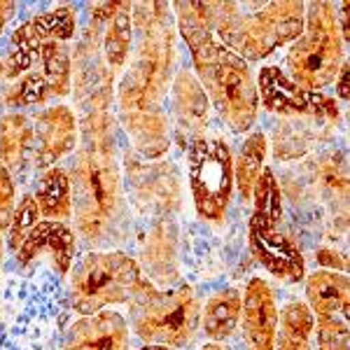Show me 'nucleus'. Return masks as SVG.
Here are the masks:
<instances>
[{
	"mask_svg": "<svg viewBox=\"0 0 350 350\" xmlns=\"http://www.w3.org/2000/svg\"><path fill=\"white\" fill-rule=\"evenodd\" d=\"M115 98L72 105L80 140L68 163L72 191L70 227L82 250H129L133 213L124 191L122 131L112 112Z\"/></svg>",
	"mask_w": 350,
	"mask_h": 350,
	"instance_id": "nucleus-1",
	"label": "nucleus"
},
{
	"mask_svg": "<svg viewBox=\"0 0 350 350\" xmlns=\"http://www.w3.org/2000/svg\"><path fill=\"white\" fill-rule=\"evenodd\" d=\"M133 47L117 77L112 112L124 145L143 159H161L173 150L166 100L178 70V28L171 3H131Z\"/></svg>",
	"mask_w": 350,
	"mask_h": 350,
	"instance_id": "nucleus-2",
	"label": "nucleus"
},
{
	"mask_svg": "<svg viewBox=\"0 0 350 350\" xmlns=\"http://www.w3.org/2000/svg\"><path fill=\"white\" fill-rule=\"evenodd\" d=\"M178 38L187 44L191 70L213 112L231 133H250L259 117L257 77L250 64L215 38L206 3H171Z\"/></svg>",
	"mask_w": 350,
	"mask_h": 350,
	"instance_id": "nucleus-3",
	"label": "nucleus"
},
{
	"mask_svg": "<svg viewBox=\"0 0 350 350\" xmlns=\"http://www.w3.org/2000/svg\"><path fill=\"white\" fill-rule=\"evenodd\" d=\"M68 306L66 280L49 264L0 271V350H61Z\"/></svg>",
	"mask_w": 350,
	"mask_h": 350,
	"instance_id": "nucleus-4",
	"label": "nucleus"
},
{
	"mask_svg": "<svg viewBox=\"0 0 350 350\" xmlns=\"http://www.w3.org/2000/svg\"><path fill=\"white\" fill-rule=\"evenodd\" d=\"M213 33L227 49L245 64L264 61L290 47L304 28L306 3H206Z\"/></svg>",
	"mask_w": 350,
	"mask_h": 350,
	"instance_id": "nucleus-5",
	"label": "nucleus"
},
{
	"mask_svg": "<svg viewBox=\"0 0 350 350\" xmlns=\"http://www.w3.org/2000/svg\"><path fill=\"white\" fill-rule=\"evenodd\" d=\"M247 219V250L280 283H301L306 278V257L297 231L285 217L283 189L275 173L267 166L252 194Z\"/></svg>",
	"mask_w": 350,
	"mask_h": 350,
	"instance_id": "nucleus-6",
	"label": "nucleus"
},
{
	"mask_svg": "<svg viewBox=\"0 0 350 350\" xmlns=\"http://www.w3.org/2000/svg\"><path fill=\"white\" fill-rule=\"evenodd\" d=\"M145 283L129 250H82L66 275L68 306L75 315L129 306Z\"/></svg>",
	"mask_w": 350,
	"mask_h": 350,
	"instance_id": "nucleus-7",
	"label": "nucleus"
},
{
	"mask_svg": "<svg viewBox=\"0 0 350 350\" xmlns=\"http://www.w3.org/2000/svg\"><path fill=\"white\" fill-rule=\"evenodd\" d=\"M348 42L341 36L336 5L325 0H310L304 12V28L287 47L285 75L304 92L325 94L336 82L346 61Z\"/></svg>",
	"mask_w": 350,
	"mask_h": 350,
	"instance_id": "nucleus-8",
	"label": "nucleus"
},
{
	"mask_svg": "<svg viewBox=\"0 0 350 350\" xmlns=\"http://www.w3.org/2000/svg\"><path fill=\"white\" fill-rule=\"evenodd\" d=\"M201 295L187 283L168 290L145 283L126 306L133 338L143 346L187 350L201 336Z\"/></svg>",
	"mask_w": 350,
	"mask_h": 350,
	"instance_id": "nucleus-9",
	"label": "nucleus"
},
{
	"mask_svg": "<svg viewBox=\"0 0 350 350\" xmlns=\"http://www.w3.org/2000/svg\"><path fill=\"white\" fill-rule=\"evenodd\" d=\"M183 154L196 219L213 229H224L236 189L229 140L222 131L213 129L211 133L191 140Z\"/></svg>",
	"mask_w": 350,
	"mask_h": 350,
	"instance_id": "nucleus-10",
	"label": "nucleus"
},
{
	"mask_svg": "<svg viewBox=\"0 0 350 350\" xmlns=\"http://www.w3.org/2000/svg\"><path fill=\"white\" fill-rule=\"evenodd\" d=\"M122 175L133 219L183 217L185 178L171 154L161 159H143L129 145H124Z\"/></svg>",
	"mask_w": 350,
	"mask_h": 350,
	"instance_id": "nucleus-11",
	"label": "nucleus"
},
{
	"mask_svg": "<svg viewBox=\"0 0 350 350\" xmlns=\"http://www.w3.org/2000/svg\"><path fill=\"white\" fill-rule=\"evenodd\" d=\"M180 219H135L129 252L135 257L143 278L159 290L183 283L180 271Z\"/></svg>",
	"mask_w": 350,
	"mask_h": 350,
	"instance_id": "nucleus-12",
	"label": "nucleus"
},
{
	"mask_svg": "<svg viewBox=\"0 0 350 350\" xmlns=\"http://www.w3.org/2000/svg\"><path fill=\"white\" fill-rule=\"evenodd\" d=\"M259 108L273 112L280 120L290 117H320V120L341 122V105L327 94L304 92L278 66L262 68L257 77Z\"/></svg>",
	"mask_w": 350,
	"mask_h": 350,
	"instance_id": "nucleus-13",
	"label": "nucleus"
},
{
	"mask_svg": "<svg viewBox=\"0 0 350 350\" xmlns=\"http://www.w3.org/2000/svg\"><path fill=\"white\" fill-rule=\"evenodd\" d=\"M33 122V175L70 159L80 140L77 112L68 103H52L31 112Z\"/></svg>",
	"mask_w": 350,
	"mask_h": 350,
	"instance_id": "nucleus-14",
	"label": "nucleus"
},
{
	"mask_svg": "<svg viewBox=\"0 0 350 350\" xmlns=\"http://www.w3.org/2000/svg\"><path fill=\"white\" fill-rule=\"evenodd\" d=\"M166 112L168 122H171L173 145H180L183 152L191 140L201 138L215 129L213 126L211 100H208L194 70L187 64L178 66V70H175L166 100Z\"/></svg>",
	"mask_w": 350,
	"mask_h": 350,
	"instance_id": "nucleus-15",
	"label": "nucleus"
},
{
	"mask_svg": "<svg viewBox=\"0 0 350 350\" xmlns=\"http://www.w3.org/2000/svg\"><path fill=\"white\" fill-rule=\"evenodd\" d=\"M77 250H80V241L70 224L40 219L14 250L12 262L16 267H31L38 262L49 264L66 280L68 271L77 257Z\"/></svg>",
	"mask_w": 350,
	"mask_h": 350,
	"instance_id": "nucleus-16",
	"label": "nucleus"
},
{
	"mask_svg": "<svg viewBox=\"0 0 350 350\" xmlns=\"http://www.w3.org/2000/svg\"><path fill=\"white\" fill-rule=\"evenodd\" d=\"M61 350H135L126 313L105 308L70 318L61 338Z\"/></svg>",
	"mask_w": 350,
	"mask_h": 350,
	"instance_id": "nucleus-17",
	"label": "nucleus"
},
{
	"mask_svg": "<svg viewBox=\"0 0 350 350\" xmlns=\"http://www.w3.org/2000/svg\"><path fill=\"white\" fill-rule=\"evenodd\" d=\"M241 329L245 350H275L278 338V297L262 275H252L243 285Z\"/></svg>",
	"mask_w": 350,
	"mask_h": 350,
	"instance_id": "nucleus-18",
	"label": "nucleus"
},
{
	"mask_svg": "<svg viewBox=\"0 0 350 350\" xmlns=\"http://www.w3.org/2000/svg\"><path fill=\"white\" fill-rule=\"evenodd\" d=\"M0 163L14 183L26 187L33 175V122L31 112H0Z\"/></svg>",
	"mask_w": 350,
	"mask_h": 350,
	"instance_id": "nucleus-19",
	"label": "nucleus"
},
{
	"mask_svg": "<svg viewBox=\"0 0 350 350\" xmlns=\"http://www.w3.org/2000/svg\"><path fill=\"white\" fill-rule=\"evenodd\" d=\"M243 287L222 285L201 304L199 334L208 343H229L241 327Z\"/></svg>",
	"mask_w": 350,
	"mask_h": 350,
	"instance_id": "nucleus-20",
	"label": "nucleus"
},
{
	"mask_svg": "<svg viewBox=\"0 0 350 350\" xmlns=\"http://www.w3.org/2000/svg\"><path fill=\"white\" fill-rule=\"evenodd\" d=\"M33 201L38 206L40 219L49 222H72V191H70V178H68V168L54 166L49 171H42L33 180Z\"/></svg>",
	"mask_w": 350,
	"mask_h": 350,
	"instance_id": "nucleus-21",
	"label": "nucleus"
},
{
	"mask_svg": "<svg viewBox=\"0 0 350 350\" xmlns=\"http://www.w3.org/2000/svg\"><path fill=\"white\" fill-rule=\"evenodd\" d=\"M133 47V19H131V3H110V12L103 26L100 49L103 61L115 77L122 75L126 68L129 54Z\"/></svg>",
	"mask_w": 350,
	"mask_h": 350,
	"instance_id": "nucleus-22",
	"label": "nucleus"
},
{
	"mask_svg": "<svg viewBox=\"0 0 350 350\" xmlns=\"http://www.w3.org/2000/svg\"><path fill=\"white\" fill-rule=\"evenodd\" d=\"M269 138L264 131H250L243 140L239 157L234 159V187L239 191L243 206H250L255 187L267 171Z\"/></svg>",
	"mask_w": 350,
	"mask_h": 350,
	"instance_id": "nucleus-23",
	"label": "nucleus"
},
{
	"mask_svg": "<svg viewBox=\"0 0 350 350\" xmlns=\"http://www.w3.org/2000/svg\"><path fill=\"white\" fill-rule=\"evenodd\" d=\"M275 350H315L313 315L301 299H287L278 308V338Z\"/></svg>",
	"mask_w": 350,
	"mask_h": 350,
	"instance_id": "nucleus-24",
	"label": "nucleus"
},
{
	"mask_svg": "<svg viewBox=\"0 0 350 350\" xmlns=\"http://www.w3.org/2000/svg\"><path fill=\"white\" fill-rule=\"evenodd\" d=\"M313 315V348L315 350H350L348 320L350 310H327Z\"/></svg>",
	"mask_w": 350,
	"mask_h": 350,
	"instance_id": "nucleus-25",
	"label": "nucleus"
},
{
	"mask_svg": "<svg viewBox=\"0 0 350 350\" xmlns=\"http://www.w3.org/2000/svg\"><path fill=\"white\" fill-rule=\"evenodd\" d=\"M38 222H40V213H38V206H36V201H33V194H31V191H24L19 203H16L12 227H10L8 239H5L10 255H14V250L21 245V241L26 239L28 231L36 227Z\"/></svg>",
	"mask_w": 350,
	"mask_h": 350,
	"instance_id": "nucleus-26",
	"label": "nucleus"
},
{
	"mask_svg": "<svg viewBox=\"0 0 350 350\" xmlns=\"http://www.w3.org/2000/svg\"><path fill=\"white\" fill-rule=\"evenodd\" d=\"M16 194H19V185L14 183L12 173L0 163V234H8L12 227L16 203H19Z\"/></svg>",
	"mask_w": 350,
	"mask_h": 350,
	"instance_id": "nucleus-27",
	"label": "nucleus"
},
{
	"mask_svg": "<svg viewBox=\"0 0 350 350\" xmlns=\"http://www.w3.org/2000/svg\"><path fill=\"white\" fill-rule=\"evenodd\" d=\"M19 10H21V5H19V3H10V0H0V38L5 36V28H8V24L14 19Z\"/></svg>",
	"mask_w": 350,
	"mask_h": 350,
	"instance_id": "nucleus-28",
	"label": "nucleus"
},
{
	"mask_svg": "<svg viewBox=\"0 0 350 350\" xmlns=\"http://www.w3.org/2000/svg\"><path fill=\"white\" fill-rule=\"evenodd\" d=\"M336 96H341L343 100L348 98V64L341 68V72H338V77H336Z\"/></svg>",
	"mask_w": 350,
	"mask_h": 350,
	"instance_id": "nucleus-29",
	"label": "nucleus"
},
{
	"mask_svg": "<svg viewBox=\"0 0 350 350\" xmlns=\"http://www.w3.org/2000/svg\"><path fill=\"white\" fill-rule=\"evenodd\" d=\"M8 264V243H5V236L0 234V271Z\"/></svg>",
	"mask_w": 350,
	"mask_h": 350,
	"instance_id": "nucleus-30",
	"label": "nucleus"
},
{
	"mask_svg": "<svg viewBox=\"0 0 350 350\" xmlns=\"http://www.w3.org/2000/svg\"><path fill=\"white\" fill-rule=\"evenodd\" d=\"M201 350H234V346H229V343H203Z\"/></svg>",
	"mask_w": 350,
	"mask_h": 350,
	"instance_id": "nucleus-31",
	"label": "nucleus"
},
{
	"mask_svg": "<svg viewBox=\"0 0 350 350\" xmlns=\"http://www.w3.org/2000/svg\"><path fill=\"white\" fill-rule=\"evenodd\" d=\"M135 350H175V348H166V346H143V343H140V348H135Z\"/></svg>",
	"mask_w": 350,
	"mask_h": 350,
	"instance_id": "nucleus-32",
	"label": "nucleus"
}]
</instances>
